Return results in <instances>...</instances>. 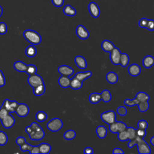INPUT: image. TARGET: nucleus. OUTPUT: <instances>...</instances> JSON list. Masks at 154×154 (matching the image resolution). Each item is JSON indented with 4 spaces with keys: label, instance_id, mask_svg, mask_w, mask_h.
<instances>
[{
    "label": "nucleus",
    "instance_id": "f257e3e1",
    "mask_svg": "<svg viewBox=\"0 0 154 154\" xmlns=\"http://www.w3.org/2000/svg\"><path fill=\"white\" fill-rule=\"evenodd\" d=\"M26 132L32 140H41L45 135V133L42 128L36 122H32L30 126L25 128Z\"/></svg>",
    "mask_w": 154,
    "mask_h": 154
},
{
    "label": "nucleus",
    "instance_id": "f03ea898",
    "mask_svg": "<svg viewBox=\"0 0 154 154\" xmlns=\"http://www.w3.org/2000/svg\"><path fill=\"white\" fill-rule=\"evenodd\" d=\"M24 38L31 45H38L42 42V37L37 32L32 29H26L23 33Z\"/></svg>",
    "mask_w": 154,
    "mask_h": 154
},
{
    "label": "nucleus",
    "instance_id": "7ed1b4c3",
    "mask_svg": "<svg viewBox=\"0 0 154 154\" xmlns=\"http://www.w3.org/2000/svg\"><path fill=\"white\" fill-rule=\"evenodd\" d=\"M63 126L62 120L59 118H54L47 123V128L52 132H57L60 130Z\"/></svg>",
    "mask_w": 154,
    "mask_h": 154
},
{
    "label": "nucleus",
    "instance_id": "20e7f679",
    "mask_svg": "<svg viewBox=\"0 0 154 154\" xmlns=\"http://www.w3.org/2000/svg\"><path fill=\"white\" fill-rule=\"evenodd\" d=\"M100 118L103 122L108 125L116 122V114L115 112L112 110L102 113L100 115Z\"/></svg>",
    "mask_w": 154,
    "mask_h": 154
},
{
    "label": "nucleus",
    "instance_id": "39448f33",
    "mask_svg": "<svg viewBox=\"0 0 154 154\" xmlns=\"http://www.w3.org/2000/svg\"><path fill=\"white\" fill-rule=\"evenodd\" d=\"M28 83L32 88L43 84H45L43 79H42L41 76L37 75V73L33 75L29 76L28 78Z\"/></svg>",
    "mask_w": 154,
    "mask_h": 154
},
{
    "label": "nucleus",
    "instance_id": "423d86ee",
    "mask_svg": "<svg viewBox=\"0 0 154 154\" xmlns=\"http://www.w3.org/2000/svg\"><path fill=\"white\" fill-rule=\"evenodd\" d=\"M137 146L138 147V152L140 154H150L151 153V149L149 145L143 140V138H140Z\"/></svg>",
    "mask_w": 154,
    "mask_h": 154
},
{
    "label": "nucleus",
    "instance_id": "0eeeda50",
    "mask_svg": "<svg viewBox=\"0 0 154 154\" xmlns=\"http://www.w3.org/2000/svg\"><path fill=\"white\" fill-rule=\"evenodd\" d=\"M127 126L126 124L122 122H115L109 125V131L114 134L119 133L120 132L126 130Z\"/></svg>",
    "mask_w": 154,
    "mask_h": 154
},
{
    "label": "nucleus",
    "instance_id": "6e6552de",
    "mask_svg": "<svg viewBox=\"0 0 154 154\" xmlns=\"http://www.w3.org/2000/svg\"><path fill=\"white\" fill-rule=\"evenodd\" d=\"M29 108L28 106V105L23 103H19L17 105L15 112L17 114V115L19 117H25L29 114Z\"/></svg>",
    "mask_w": 154,
    "mask_h": 154
},
{
    "label": "nucleus",
    "instance_id": "1a4fd4ad",
    "mask_svg": "<svg viewBox=\"0 0 154 154\" xmlns=\"http://www.w3.org/2000/svg\"><path fill=\"white\" fill-rule=\"evenodd\" d=\"M19 105V103L16 100H10L8 99H6L4 100L2 106H4L9 113L15 112V110Z\"/></svg>",
    "mask_w": 154,
    "mask_h": 154
},
{
    "label": "nucleus",
    "instance_id": "9d476101",
    "mask_svg": "<svg viewBox=\"0 0 154 154\" xmlns=\"http://www.w3.org/2000/svg\"><path fill=\"white\" fill-rule=\"evenodd\" d=\"M121 52L117 48H114V49L110 52V60L111 63L114 65L120 64V58L121 56Z\"/></svg>",
    "mask_w": 154,
    "mask_h": 154
},
{
    "label": "nucleus",
    "instance_id": "9b49d317",
    "mask_svg": "<svg viewBox=\"0 0 154 154\" xmlns=\"http://www.w3.org/2000/svg\"><path fill=\"white\" fill-rule=\"evenodd\" d=\"M1 122L3 127L6 129H10L12 128L15 124V119L10 114V113L6 116L4 119L1 120Z\"/></svg>",
    "mask_w": 154,
    "mask_h": 154
},
{
    "label": "nucleus",
    "instance_id": "f8f14e48",
    "mask_svg": "<svg viewBox=\"0 0 154 154\" xmlns=\"http://www.w3.org/2000/svg\"><path fill=\"white\" fill-rule=\"evenodd\" d=\"M76 32L77 36L82 40H85L88 38L90 35V33L88 30L82 25H79L77 26Z\"/></svg>",
    "mask_w": 154,
    "mask_h": 154
},
{
    "label": "nucleus",
    "instance_id": "ddd939ff",
    "mask_svg": "<svg viewBox=\"0 0 154 154\" xmlns=\"http://www.w3.org/2000/svg\"><path fill=\"white\" fill-rule=\"evenodd\" d=\"M88 10L90 14L94 18H97L100 15V8L96 3L91 2L88 5Z\"/></svg>",
    "mask_w": 154,
    "mask_h": 154
},
{
    "label": "nucleus",
    "instance_id": "4468645a",
    "mask_svg": "<svg viewBox=\"0 0 154 154\" xmlns=\"http://www.w3.org/2000/svg\"><path fill=\"white\" fill-rule=\"evenodd\" d=\"M58 71L62 76H70L74 73V70L67 65L60 66L58 68Z\"/></svg>",
    "mask_w": 154,
    "mask_h": 154
},
{
    "label": "nucleus",
    "instance_id": "2eb2a0df",
    "mask_svg": "<svg viewBox=\"0 0 154 154\" xmlns=\"http://www.w3.org/2000/svg\"><path fill=\"white\" fill-rule=\"evenodd\" d=\"M128 72L132 76H137L141 73V68L137 64H132L128 67Z\"/></svg>",
    "mask_w": 154,
    "mask_h": 154
},
{
    "label": "nucleus",
    "instance_id": "dca6fc26",
    "mask_svg": "<svg viewBox=\"0 0 154 154\" xmlns=\"http://www.w3.org/2000/svg\"><path fill=\"white\" fill-rule=\"evenodd\" d=\"M101 48L103 51L106 52H110L114 49V48H115V46L111 41L108 40H105L102 42Z\"/></svg>",
    "mask_w": 154,
    "mask_h": 154
},
{
    "label": "nucleus",
    "instance_id": "f3484780",
    "mask_svg": "<svg viewBox=\"0 0 154 154\" xmlns=\"http://www.w3.org/2000/svg\"><path fill=\"white\" fill-rule=\"evenodd\" d=\"M75 62L76 64V66L81 69H85L87 67V63L86 61V60L85 58H84L82 56L78 55L75 58Z\"/></svg>",
    "mask_w": 154,
    "mask_h": 154
},
{
    "label": "nucleus",
    "instance_id": "a211bd4d",
    "mask_svg": "<svg viewBox=\"0 0 154 154\" xmlns=\"http://www.w3.org/2000/svg\"><path fill=\"white\" fill-rule=\"evenodd\" d=\"M143 65L146 68L149 69L154 65V57L152 55H147L143 60Z\"/></svg>",
    "mask_w": 154,
    "mask_h": 154
},
{
    "label": "nucleus",
    "instance_id": "6ab92c4d",
    "mask_svg": "<svg viewBox=\"0 0 154 154\" xmlns=\"http://www.w3.org/2000/svg\"><path fill=\"white\" fill-rule=\"evenodd\" d=\"M28 65L22 62V61H16L14 64H13V67L14 69L20 72H24L26 71L27 69Z\"/></svg>",
    "mask_w": 154,
    "mask_h": 154
},
{
    "label": "nucleus",
    "instance_id": "aec40b11",
    "mask_svg": "<svg viewBox=\"0 0 154 154\" xmlns=\"http://www.w3.org/2000/svg\"><path fill=\"white\" fill-rule=\"evenodd\" d=\"M92 75V73L90 71H85V72H79L76 73L75 75V78H77L81 81H83L88 78H90Z\"/></svg>",
    "mask_w": 154,
    "mask_h": 154
},
{
    "label": "nucleus",
    "instance_id": "412c9836",
    "mask_svg": "<svg viewBox=\"0 0 154 154\" xmlns=\"http://www.w3.org/2000/svg\"><path fill=\"white\" fill-rule=\"evenodd\" d=\"M58 84L59 85L63 87V88H67L70 87V79L69 78V76H61L58 79Z\"/></svg>",
    "mask_w": 154,
    "mask_h": 154
},
{
    "label": "nucleus",
    "instance_id": "4be33fe9",
    "mask_svg": "<svg viewBox=\"0 0 154 154\" xmlns=\"http://www.w3.org/2000/svg\"><path fill=\"white\" fill-rule=\"evenodd\" d=\"M82 87V81H79L76 78H73L70 80V87L73 90L80 89Z\"/></svg>",
    "mask_w": 154,
    "mask_h": 154
},
{
    "label": "nucleus",
    "instance_id": "5701e85b",
    "mask_svg": "<svg viewBox=\"0 0 154 154\" xmlns=\"http://www.w3.org/2000/svg\"><path fill=\"white\" fill-rule=\"evenodd\" d=\"M39 150L40 153L42 154H48L50 153L51 150V146L50 144L46 143H42L39 146Z\"/></svg>",
    "mask_w": 154,
    "mask_h": 154
},
{
    "label": "nucleus",
    "instance_id": "b1692460",
    "mask_svg": "<svg viewBox=\"0 0 154 154\" xmlns=\"http://www.w3.org/2000/svg\"><path fill=\"white\" fill-rule=\"evenodd\" d=\"M25 54L27 57L32 58L35 56L37 54V49L34 46V45H31L27 46L25 50Z\"/></svg>",
    "mask_w": 154,
    "mask_h": 154
},
{
    "label": "nucleus",
    "instance_id": "393cba45",
    "mask_svg": "<svg viewBox=\"0 0 154 154\" xmlns=\"http://www.w3.org/2000/svg\"><path fill=\"white\" fill-rule=\"evenodd\" d=\"M106 79L110 84H115L118 81V75L114 72H108L106 75Z\"/></svg>",
    "mask_w": 154,
    "mask_h": 154
},
{
    "label": "nucleus",
    "instance_id": "a878e982",
    "mask_svg": "<svg viewBox=\"0 0 154 154\" xmlns=\"http://www.w3.org/2000/svg\"><path fill=\"white\" fill-rule=\"evenodd\" d=\"M63 13L69 16H74L76 14V10L70 5H66L63 8Z\"/></svg>",
    "mask_w": 154,
    "mask_h": 154
},
{
    "label": "nucleus",
    "instance_id": "bb28decb",
    "mask_svg": "<svg viewBox=\"0 0 154 154\" xmlns=\"http://www.w3.org/2000/svg\"><path fill=\"white\" fill-rule=\"evenodd\" d=\"M96 134L100 138H104L107 135V129L104 126H99L96 128Z\"/></svg>",
    "mask_w": 154,
    "mask_h": 154
},
{
    "label": "nucleus",
    "instance_id": "cd10ccee",
    "mask_svg": "<svg viewBox=\"0 0 154 154\" xmlns=\"http://www.w3.org/2000/svg\"><path fill=\"white\" fill-rule=\"evenodd\" d=\"M101 99V94L97 93H92L89 96V101L93 104L99 103Z\"/></svg>",
    "mask_w": 154,
    "mask_h": 154
},
{
    "label": "nucleus",
    "instance_id": "c85d7f7f",
    "mask_svg": "<svg viewBox=\"0 0 154 154\" xmlns=\"http://www.w3.org/2000/svg\"><path fill=\"white\" fill-rule=\"evenodd\" d=\"M45 92V85L43 84L35 88H33V93L37 96L43 95Z\"/></svg>",
    "mask_w": 154,
    "mask_h": 154
},
{
    "label": "nucleus",
    "instance_id": "c756f323",
    "mask_svg": "<svg viewBox=\"0 0 154 154\" xmlns=\"http://www.w3.org/2000/svg\"><path fill=\"white\" fill-rule=\"evenodd\" d=\"M135 98H137L140 102H143V101H148L150 99V96L147 93L143 91H140L137 93V94H136Z\"/></svg>",
    "mask_w": 154,
    "mask_h": 154
},
{
    "label": "nucleus",
    "instance_id": "7c9ffc66",
    "mask_svg": "<svg viewBox=\"0 0 154 154\" xmlns=\"http://www.w3.org/2000/svg\"><path fill=\"white\" fill-rule=\"evenodd\" d=\"M129 63V55L123 53L121 54V56L120 58V64L125 67L128 66V64Z\"/></svg>",
    "mask_w": 154,
    "mask_h": 154
},
{
    "label": "nucleus",
    "instance_id": "2f4dec72",
    "mask_svg": "<svg viewBox=\"0 0 154 154\" xmlns=\"http://www.w3.org/2000/svg\"><path fill=\"white\" fill-rule=\"evenodd\" d=\"M126 131L128 133V140H132L136 138L137 135V129L132 127H128L126 128Z\"/></svg>",
    "mask_w": 154,
    "mask_h": 154
},
{
    "label": "nucleus",
    "instance_id": "473e14b6",
    "mask_svg": "<svg viewBox=\"0 0 154 154\" xmlns=\"http://www.w3.org/2000/svg\"><path fill=\"white\" fill-rule=\"evenodd\" d=\"M48 119L47 114L42 111H38L35 114V119L39 122H45Z\"/></svg>",
    "mask_w": 154,
    "mask_h": 154
},
{
    "label": "nucleus",
    "instance_id": "72a5a7b5",
    "mask_svg": "<svg viewBox=\"0 0 154 154\" xmlns=\"http://www.w3.org/2000/svg\"><path fill=\"white\" fill-rule=\"evenodd\" d=\"M102 100L105 102H109L111 99V94L108 90H104L101 93Z\"/></svg>",
    "mask_w": 154,
    "mask_h": 154
},
{
    "label": "nucleus",
    "instance_id": "f704fd0d",
    "mask_svg": "<svg viewBox=\"0 0 154 154\" xmlns=\"http://www.w3.org/2000/svg\"><path fill=\"white\" fill-rule=\"evenodd\" d=\"M76 134L75 132V131L72 129H69L66 132H65L63 137L67 140H71L73 139L76 137Z\"/></svg>",
    "mask_w": 154,
    "mask_h": 154
},
{
    "label": "nucleus",
    "instance_id": "c9c22d12",
    "mask_svg": "<svg viewBox=\"0 0 154 154\" xmlns=\"http://www.w3.org/2000/svg\"><path fill=\"white\" fill-rule=\"evenodd\" d=\"M137 105L138 106V109L141 112L146 111L149 108V103L148 101L140 102Z\"/></svg>",
    "mask_w": 154,
    "mask_h": 154
},
{
    "label": "nucleus",
    "instance_id": "e433bc0d",
    "mask_svg": "<svg viewBox=\"0 0 154 154\" xmlns=\"http://www.w3.org/2000/svg\"><path fill=\"white\" fill-rule=\"evenodd\" d=\"M37 70V67L35 65L29 64V65H28V67H27V69H26L25 72L29 76H31V75H33L36 74Z\"/></svg>",
    "mask_w": 154,
    "mask_h": 154
},
{
    "label": "nucleus",
    "instance_id": "4c0bfd02",
    "mask_svg": "<svg viewBox=\"0 0 154 154\" xmlns=\"http://www.w3.org/2000/svg\"><path fill=\"white\" fill-rule=\"evenodd\" d=\"M8 141V136L4 131H0V146H4Z\"/></svg>",
    "mask_w": 154,
    "mask_h": 154
},
{
    "label": "nucleus",
    "instance_id": "58836bf2",
    "mask_svg": "<svg viewBox=\"0 0 154 154\" xmlns=\"http://www.w3.org/2000/svg\"><path fill=\"white\" fill-rule=\"evenodd\" d=\"M118 138L121 141H126L128 140V133L126 130H125L123 131L120 132L118 134Z\"/></svg>",
    "mask_w": 154,
    "mask_h": 154
},
{
    "label": "nucleus",
    "instance_id": "ea45409f",
    "mask_svg": "<svg viewBox=\"0 0 154 154\" xmlns=\"http://www.w3.org/2000/svg\"><path fill=\"white\" fill-rule=\"evenodd\" d=\"M138 103H139V101L137 100V98H135L133 100L126 99L124 101L125 105L129 106H133L134 105H137L138 104Z\"/></svg>",
    "mask_w": 154,
    "mask_h": 154
},
{
    "label": "nucleus",
    "instance_id": "a19ab883",
    "mask_svg": "<svg viewBox=\"0 0 154 154\" xmlns=\"http://www.w3.org/2000/svg\"><path fill=\"white\" fill-rule=\"evenodd\" d=\"M33 146H31V144H28V143H25L23 144L20 145V149L22 151V152H26V151H28L29 152V151L31 150V149H32Z\"/></svg>",
    "mask_w": 154,
    "mask_h": 154
},
{
    "label": "nucleus",
    "instance_id": "79ce46f5",
    "mask_svg": "<svg viewBox=\"0 0 154 154\" xmlns=\"http://www.w3.org/2000/svg\"><path fill=\"white\" fill-rule=\"evenodd\" d=\"M148 127V123L144 120H141L138 122V128L146 129Z\"/></svg>",
    "mask_w": 154,
    "mask_h": 154
},
{
    "label": "nucleus",
    "instance_id": "37998d69",
    "mask_svg": "<svg viewBox=\"0 0 154 154\" xmlns=\"http://www.w3.org/2000/svg\"><path fill=\"white\" fill-rule=\"evenodd\" d=\"M117 113L122 116H125L127 114V109L126 108V107L123 106H119L117 109Z\"/></svg>",
    "mask_w": 154,
    "mask_h": 154
},
{
    "label": "nucleus",
    "instance_id": "c03bdc74",
    "mask_svg": "<svg viewBox=\"0 0 154 154\" xmlns=\"http://www.w3.org/2000/svg\"><path fill=\"white\" fill-rule=\"evenodd\" d=\"M7 32V26L4 22H0V34L4 35Z\"/></svg>",
    "mask_w": 154,
    "mask_h": 154
},
{
    "label": "nucleus",
    "instance_id": "a18cd8bd",
    "mask_svg": "<svg viewBox=\"0 0 154 154\" xmlns=\"http://www.w3.org/2000/svg\"><path fill=\"white\" fill-rule=\"evenodd\" d=\"M9 114V112L2 106L0 108V120L4 119L6 116Z\"/></svg>",
    "mask_w": 154,
    "mask_h": 154
},
{
    "label": "nucleus",
    "instance_id": "49530a36",
    "mask_svg": "<svg viewBox=\"0 0 154 154\" xmlns=\"http://www.w3.org/2000/svg\"><path fill=\"white\" fill-rule=\"evenodd\" d=\"M148 20L146 18H141L139 22H138V24H139V26L141 27V28H146L147 27V22H148Z\"/></svg>",
    "mask_w": 154,
    "mask_h": 154
},
{
    "label": "nucleus",
    "instance_id": "de8ad7c7",
    "mask_svg": "<svg viewBox=\"0 0 154 154\" xmlns=\"http://www.w3.org/2000/svg\"><path fill=\"white\" fill-rule=\"evenodd\" d=\"M146 135V131L143 129H137V135L140 138H143Z\"/></svg>",
    "mask_w": 154,
    "mask_h": 154
},
{
    "label": "nucleus",
    "instance_id": "09e8293b",
    "mask_svg": "<svg viewBox=\"0 0 154 154\" xmlns=\"http://www.w3.org/2000/svg\"><path fill=\"white\" fill-rule=\"evenodd\" d=\"M146 28L150 31H154V20L149 19Z\"/></svg>",
    "mask_w": 154,
    "mask_h": 154
},
{
    "label": "nucleus",
    "instance_id": "8fccbe9b",
    "mask_svg": "<svg viewBox=\"0 0 154 154\" xmlns=\"http://www.w3.org/2000/svg\"><path fill=\"white\" fill-rule=\"evenodd\" d=\"M26 139L24 137H19L16 138V143L18 146H20L22 144H23V143H26Z\"/></svg>",
    "mask_w": 154,
    "mask_h": 154
},
{
    "label": "nucleus",
    "instance_id": "3c124183",
    "mask_svg": "<svg viewBox=\"0 0 154 154\" xmlns=\"http://www.w3.org/2000/svg\"><path fill=\"white\" fill-rule=\"evenodd\" d=\"M64 0H52V2L55 7H61L64 4Z\"/></svg>",
    "mask_w": 154,
    "mask_h": 154
},
{
    "label": "nucleus",
    "instance_id": "603ef678",
    "mask_svg": "<svg viewBox=\"0 0 154 154\" xmlns=\"http://www.w3.org/2000/svg\"><path fill=\"white\" fill-rule=\"evenodd\" d=\"M5 84V78L1 70H0V87H2Z\"/></svg>",
    "mask_w": 154,
    "mask_h": 154
},
{
    "label": "nucleus",
    "instance_id": "864d4df0",
    "mask_svg": "<svg viewBox=\"0 0 154 154\" xmlns=\"http://www.w3.org/2000/svg\"><path fill=\"white\" fill-rule=\"evenodd\" d=\"M29 153L31 154H38V153H40V150H39L38 146H32V149L29 151Z\"/></svg>",
    "mask_w": 154,
    "mask_h": 154
},
{
    "label": "nucleus",
    "instance_id": "5fc2aeb1",
    "mask_svg": "<svg viewBox=\"0 0 154 154\" xmlns=\"http://www.w3.org/2000/svg\"><path fill=\"white\" fill-rule=\"evenodd\" d=\"M124 151L122 150V149H121L120 148H118V147H117V148H115L114 150H113V151H112V153H114V154H124Z\"/></svg>",
    "mask_w": 154,
    "mask_h": 154
},
{
    "label": "nucleus",
    "instance_id": "6e6d98bb",
    "mask_svg": "<svg viewBox=\"0 0 154 154\" xmlns=\"http://www.w3.org/2000/svg\"><path fill=\"white\" fill-rule=\"evenodd\" d=\"M84 153L86 154H92L94 153V151L91 147H87L84 150Z\"/></svg>",
    "mask_w": 154,
    "mask_h": 154
},
{
    "label": "nucleus",
    "instance_id": "4d7b16f0",
    "mask_svg": "<svg viewBox=\"0 0 154 154\" xmlns=\"http://www.w3.org/2000/svg\"><path fill=\"white\" fill-rule=\"evenodd\" d=\"M150 143L154 146V137H152L150 140Z\"/></svg>",
    "mask_w": 154,
    "mask_h": 154
},
{
    "label": "nucleus",
    "instance_id": "13d9d810",
    "mask_svg": "<svg viewBox=\"0 0 154 154\" xmlns=\"http://www.w3.org/2000/svg\"><path fill=\"white\" fill-rule=\"evenodd\" d=\"M2 13H3V8H2V7L0 5V17L2 16Z\"/></svg>",
    "mask_w": 154,
    "mask_h": 154
},
{
    "label": "nucleus",
    "instance_id": "bf43d9fd",
    "mask_svg": "<svg viewBox=\"0 0 154 154\" xmlns=\"http://www.w3.org/2000/svg\"></svg>",
    "mask_w": 154,
    "mask_h": 154
}]
</instances>
